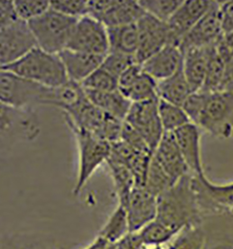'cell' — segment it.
<instances>
[{"instance_id":"1","label":"cell","mask_w":233,"mask_h":249,"mask_svg":"<svg viewBox=\"0 0 233 249\" xmlns=\"http://www.w3.org/2000/svg\"><path fill=\"white\" fill-rule=\"evenodd\" d=\"M156 219L177 234L190 225L202 224L204 216L192 184V175L180 178L157 197Z\"/></svg>"},{"instance_id":"2","label":"cell","mask_w":233,"mask_h":249,"mask_svg":"<svg viewBox=\"0 0 233 249\" xmlns=\"http://www.w3.org/2000/svg\"><path fill=\"white\" fill-rule=\"evenodd\" d=\"M57 89L44 87L13 72L0 69V102L13 107L33 110L35 106L57 107Z\"/></svg>"},{"instance_id":"3","label":"cell","mask_w":233,"mask_h":249,"mask_svg":"<svg viewBox=\"0 0 233 249\" xmlns=\"http://www.w3.org/2000/svg\"><path fill=\"white\" fill-rule=\"evenodd\" d=\"M3 70L51 89L59 88L69 81L59 56L45 52L38 47L33 48L22 59Z\"/></svg>"},{"instance_id":"4","label":"cell","mask_w":233,"mask_h":249,"mask_svg":"<svg viewBox=\"0 0 233 249\" xmlns=\"http://www.w3.org/2000/svg\"><path fill=\"white\" fill-rule=\"evenodd\" d=\"M78 20L50 8L28 25L38 48L58 55L67 49Z\"/></svg>"},{"instance_id":"5","label":"cell","mask_w":233,"mask_h":249,"mask_svg":"<svg viewBox=\"0 0 233 249\" xmlns=\"http://www.w3.org/2000/svg\"><path fill=\"white\" fill-rule=\"evenodd\" d=\"M71 129L77 139L80 153L79 172L73 189V194L78 196L98 168L107 161L111 153V144L85 131Z\"/></svg>"},{"instance_id":"6","label":"cell","mask_w":233,"mask_h":249,"mask_svg":"<svg viewBox=\"0 0 233 249\" xmlns=\"http://www.w3.org/2000/svg\"><path fill=\"white\" fill-rule=\"evenodd\" d=\"M197 125L216 138H233V92L208 94Z\"/></svg>"},{"instance_id":"7","label":"cell","mask_w":233,"mask_h":249,"mask_svg":"<svg viewBox=\"0 0 233 249\" xmlns=\"http://www.w3.org/2000/svg\"><path fill=\"white\" fill-rule=\"evenodd\" d=\"M39 131L33 110L18 109L0 102V149L20 140H33Z\"/></svg>"},{"instance_id":"8","label":"cell","mask_w":233,"mask_h":249,"mask_svg":"<svg viewBox=\"0 0 233 249\" xmlns=\"http://www.w3.org/2000/svg\"><path fill=\"white\" fill-rule=\"evenodd\" d=\"M37 47L28 22L17 19L0 29V69L22 59Z\"/></svg>"},{"instance_id":"9","label":"cell","mask_w":233,"mask_h":249,"mask_svg":"<svg viewBox=\"0 0 233 249\" xmlns=\"http://www.w3.org/2000/svg\"><path fill=\"white\" fill-rule=\"evenodd\" d=\"M145 14L139 1H88L87 16L100 21L106 28L136 24Z\"/></svg>"},{"instance_id":"10","label":"cell","mask_w":233,"mask_h":249,"mask_svg":"<svg viewBox=\"0 0 233 249\" xmlns=\"http://www.w3.org/2000/svg\"><path fill=\"white\" fill-rule=\"evenodd\" d=\"M125 122L142 135L154 154L165 133L159 116V99L133 103Z\"/></svg>"},{"instance_id":"11","label":"cell","mask_w":233,"mask_h":249,"mask_svg":"<svg viewBox=\"0 0 233 249\" xmlns=\"http://www.w3.org/2000/svg\"><path fill=\"white\" fill-rule=\"evenodd\" d=\"M192 184L204 218L229 213L233 208V182L215 184L204 174L202 176L192 175Z\"/></svg>"},{"instance_id":"12","label":"cell","mask_w":233,"mask_h":249,"mask_svg":"<svg viewBox=\"0 0 233 249\" xmlns=\"http://www.w3.org/2000/svg\"><path fill=\"white\" fill-rule=\"evenodd\" d=\"M67 49L100 56L107 55L109 52L107 28L89 16L80 18Z\"/></svg>"},{"instance_id":"13","label":"cell","mask_w":233,"mask_h":249,"mask_svg":"<svg viewBox=\"0 0 233 249\" xmlns=\"http://www.w3.org/2000/svg\"><path fill=\"white\" fill-rule=\"evenodd\" d=\"M139 36L136 62L143 64L154 54L169 44V28L164 22L149 14H145L136 23Z\"/></svg>"},{"instance_id":"14","label":"cell","mask_w":233,"mask_h":249,"mask_svg":"<svg viewBox=\"0 0 233 249\" xmlns=\"http://www.w3.org/2000/svg\"><path fill=\"white\" fill-rule=\"evenodd\" d=\"M223 35L219 17V1L212 7L181 40L179 49L183 54L192 48L216 46Z\"/></svg>"},{"instance_id":"15","label":"cell","mask_w":233,"mask_h":249,"mask_svg":"<svg viewBox=\"0 0 233 249\" xmlns=\"http://www.w3.org/2000/svg\"><path fill=\"white\" fill-rule=\"evenodd\" d=\"M214 1L185 0L166 22L169 28V44L179 46L182 38L204 17Z\"/></svg>"},{"instance_id":"16","label":"cell","mask_w":233,"mask_h":249,"mask_svg":"<svg viewBox=\"0 0 233 249\" xmlns=\"http://www.w3.org/2000/svg\"><path fill=\"white\" fill-rule=\"evenodd\" d=\"M124 208L129 232L138 233L157 217V197L145 188L135 187Z\"/></svg>"},{"instance_id":"17","label":"cell","mask_w":233,"mask_h":249,"mask_svg":"<svg viewBox=\"0 0 233 249\" xmlns=\"http://www.w3.org/2000/svg\"><path fill=\"white\" fill-rule=\"evenodd\" d=\"M175 139L183 158L193 176L204 175V165L201 156L200 127L188 123L175 130Z\"/></svg>"},{"instance_id":"18","label":"cell","mask_w":233,"mask_h":249,"mask_svg":"<svg viewBox=\"0 0 233 249\" xmlns=\"http://www.w3.org/2000/svg\"><path fill=\"white\" fill-rule=\"evenodd\" d=\"M153 156L174 183L183 177L190 174L180 152L173 132L164 133Z\"/></svg>"},{"instance_id":"19","label":"cell","mask_w":233,"mask_h":249,"mask_svg":"<svg viewBox=\"0 0 233 249\" xmlns=\"http://www.w3.org/2000/svg\"><path fill=\"white\" fill-rule=\"evenodd\" d=\"M64 65L69 81L82 84L100 67L106 56L65 49L58 54Z\"/></svg>"},{"instance_id":"20","label":"cell","mask_w":233,"mask_h":249,"mask_svg":"<svg viewBox=\"0 0 233 249\" xmlns=\"http://www.w3.org/2000/svg\"><path fill=\"white\" fill-rule=\"evenodd\" d=\"M214 51L215 46H210L192 48L183 54V70L192 93L202 89Z\"/></svg>"},{"instance_id":"21","label":"cell","mask_w":233,"mask_h":249,"mask_svg":"<svg viewBox=\"0 0 233 249\" xmlns=\"http://www.w3.org/2000/svg\"><path fill=\"white\" fill-rule=\"evenodd\" d=\"M141 65L146 74L160 82L171 77L182 67L183 53L179 47L167 44Z\"/></svg>"},{"instance_id":"22","label":"cell","mask_w":233,"mask_h":249,"mask_svg":"<svg viewBox=\"0 0 233 249\" xmlns=\"http://www.w3.org/2000/svg\"><path fill=\"white\" fill-rule=\"evenodd\" d=\"M84 91L89 101L98 108L119 121H125L133 103L121 93L119 89L113 91L84 89Z\"/></svg>"},{"instance_id":"23","label":"cell","mask_w":233,"mask_h":249,"mask_svg":"<svg viewBox=\"0 0 233 249\" xmlns=\"http://www.w3.org/2000/svg\"><path fill=\"white\" fill-rule=\"evenodd\" d=\"M191 93L183 70V65L171 77L157 82L158 98L176 106L182 107Z\"/></svg>"},{"instance_id":"24","label":"cell","mask_w":233,"mask_h":249,"mask_svg":"<svg viewBox=\"0 0 233 249\" xmlns=\"http://www.w3.org/2000/svg\"><path fill=\"white\" fill-rule=\"evenodd\" d=\"M107 35L109 52L135 57L139 45V36L136 24L107 28Z\"/></svg>"},{"instance_id":"25","label":"cell","mask_w":233,"mask_h":249,"mask_svg":"<svg viewBox=\"0 0 233 249\" xmlns=\"http://www.w3.org/2000/svg\"><path fill=\"white\" fill-rule=\"evenodd\" d=\"M106 163L114 180L119 205L125 207L129 196L135 188V178L130 170L111 153Z\"/></svg>"},{"instance_id":"26","label":"cell","mask_w":233,"mask_h":249,"mask_svg":"<svg viewBox=\"0 0 233 249\" xmlns=\"http://www.w3.org/2000/svg\"><path fill=\"white\" fill-rule=\"evenodd\" d=\"M119 90L132 103L159 99L157 95V81L146 74L144 70L125 89Z\"/></svg>"},{"instance_id":"27","label":"cell","mask_w":233,"mask_h":249,"mask_svg":"<svg viewBox=\"0 0 233 249\" xmlns=\"http://www.w3.org/2000/svg\"><path fill=\"white\" fill-rule=\"evenodd\" d=\"M129 233V225L125 208L118 204L100 230L98 236L103 238L110 245H115Z\"/></svg>"},{"instance_id":"28","label":"cell","mask_w":233,"mask_h":249,"mask_svg":"<svg viewBox=\"0 0 233 249\" xmlns=\"http://www.w3.org/2000/svg\"><path fill=\"white\" fill-rule=\"evenodd\" d=\"M205 240L206 236L202 224L190 225L182 229L166 249H204Z\"/></svg>"},{"instance_id":"29","label":"cell","mask_w":233,"mask_h":249,"mask_svg":"<svg viewBox=\"0 0 233 249\" xmlns=\"http://www.w3.org/2000/svg\"><path fill=\"white\" fill-rule=\"evenodd\" d=\"M159 116L165 132H174L184 124L191 123L182 107L159 99Z\"/></svg>"},{"instance_id":"30","label":"cell","mask_w":233,"mask_h":249,"mask_svg":"<svg viewBox=\"0 0 233 249\" xmlns=\"http://www.w3.org/2000/svg\"><path fill=\"white\" fill-rule=\"evenodd\" d=\"M174 184L169 176L166 173L164 168L159 164L154 156H152L147 175H146L145 189L150 194L158 197L164 192Z\"/></svg>"},{"instance_id":"31","label":"cell","mask_w":233,"mask_h":249,"mask_svg":"<svg viewBox=\"0 0 233 249\" xmlns=\"http://www.w3.org/2000/svg\"><path fill=\"white\" fill-rule=\"evenodd\" d=\"M144 246H163L169 244L177 233L156 218L148 223L142 230L137 233Z\"/></svg>"},{"instance_id":"32","label":"cell","mask_w":233,"mask_h":249,"mask_svg":"<svg viewBox=\"0 0 233 249\" xmlns=\"http://www.w3.org/2000/svg\"><path fill=\"white\" fill-rule=\"evenodd\" d=\"M225 66L226 59L217 53L215 46V51L210 59L204 85L200 91L207 94L220 92L225 73Z\"/></svg>"},{"instance_id":"33","label":"cell","mask_w":233,"mask_h":249,"mask_svg":"<svg viewBox=\"0 0 233 249\" xmlns=\"http://www.w3.org/2000/svg\"><path fill=\"white\" fill-rule=\"evenodd\" d=\"M183 0H142L139 1L146 14L167 22Z\"/></svg>"},{"instance_id":"34","label":"cell","mask_w":233,"mask_h":249,"mask_svg":"<svg viewBox=\"0 0 233 249\" xmlns=\"http://www.w3.org/2000/svg\"><path fill=\"white\" fill-rule=\"evenodd\" d=\"M81 85L85 90L113 91L118 89V80L101 67L92 73Z\"/></svg>"},{"instance_id":"35","label":"cell","mask_w":233,"mask_h":249,"mask_svg":"<svg viewBox=\"0 0 233 249\" xmlns=\"http://www.w3.org/2000/svg\"><path fill=\"white\" fill-rule=\"evenodd\" d=\"M18 19L29 22L51 8V1L46 0H17L14 1Z\"/></svg>"},{"instance_id":"36","label":"cell","mask_w":233,"mask_h":249,"mask_svg":"<svg viewBox=\"0 0 233 249\" xmlns=\"http://www.w3.org/2000/svg\"><path fill=\"white\" fill-rule=\"evenodd\" d=\"M134 63L137 62L135 57L133 56H128L116 52H108L107 55L104 57V60L100 67L118 80L121 74Z\"/></svg>"},{"instance_id":"37","label":"cell","mask_w":233,"mask_h":249,"mask_svg":"<svg viewBox=\"0 0 233 249\" xmlns=\"http://www.w3.org/2000/svg\"><path fill=\"white\" fill-rule=\"evenodd\" d=\"M51 8L65 16L79 19L88 15V1L86 0L51 1Z\"/></svg>"},{"instance_id":"38","label":"cell","mask_w":233,"mask_h":249,"mask_svg":"<svg viewBox=\"0 0 233 249\" xmlns=\"http://www.w3.org/2000/svg\"><path fill=\"white\" fill-rule=\"evenodd\" d=\"M207 95L208 94L204 93L202 91L191 93L182 106L183 109L184 110L185 114L189 118L190 122L196 125L200 118V115L204 109Z\"/></svg>"},{"instance_id":"39","label":"cell","mask_w":233,"mask_h":249,"mask_svg":"<svg viewBox=\"0 0 233 249\" xmlns=\"http://www.w3.org/2000/svg\"><path fill=\"white\" fill-rule=\"evenodd\" d=\"M120 140L135 150L153 154L142 135L125 121L122 124Z\"/></svg>"},{"instance_id":"40","label":"cell","mask_w":233,"mask_h":249,"mask_svg":"<svg viewBox=\"0 0 233 249\" xmlns=\"http://www.w3.org/2000/svg\"><path fill=\"white\" fill-rule=\"evenodd\" d=\"M219 17L223 34H233V0L219 1Z\"/></svg>"},{"instance_id":"41","label":"cell","mask_w":233,"mask_h":249,"mask_svg":"<svg viewBox=\"0 0 233 249\" xmlns=\"http://www.w3.org/2000/svg\"><path fill=\"white\" fill-rule=\"evenodd\" d=\"M18 19L16 14L14 1L0 0V29Z\"/></svg>"},{"instance_id":"42","label":"cell","mask_w":233,"mask_h":249,"mask_svg":"<svg viewBox=\"0 0 233 249\" xmlns=\"http://www.w3.org/2000/svg\"><path fill=\"white\" fill-rule=\"evenodd\" d=\"M220 92H233V51L226 60L225 73Z\"/></svg>"},{"instance_id":"43","label":"cell","mask_w":233,"mask_h":249,"mask_svg":"<svg viewBox=\"0 0 233 249\" xmlns=\"http://www.w3.org/2000/svg\"><path fill=\"white\" fill-rule=\"evenodd\" d=\"M114 249H143L144 245L137 233H129L121 241L113 245Z\"/></svg>"},{"instance_id":"44","label":"cell","mask_w":233,"mask_h":249,"mask_svg":"<svg viewBox=\"0 0 233 249\" xmlns=\"http://www.w3.org/2000/svg\"><path fill=\"white\" fill-rule=\"evenodd\" d=\"M204 249H233V238L226 236L221 239H215L212 242L205 241Z\"/></svg>"},{"instance_id":"45","label":"cell","mask_w":233,"mask_h":249,"mask_svg":"<svg viewBox=\"0 0 233 249\" xmlns=\"http://www.w3.org/2000/svg\"><path fill=\"white\" fill-rule=\"evenodd\" d=\"M111 245L108 242H106L103 238L98 236L97 239L84 249H109Z\"/></svg>"},{"instance_id":"46","label":"cell","mask_w":233,"mask_h":249,"mask_svg":"<svg viewBox=\"0 0 233 249\" xmlns=\"http://www.w3.org/2000/svg\"><path fill=\"white\" fill-rule=\"evenodd\" d=\"M143 249H164L163 246H152V247H148V246H144Z\"/></svg>"},{"instance_id":"47","label":"cell","mask_w":233,"mask_h":249,"mask_svg":"<svg viewBox=\"0 0 233 249\" xmlns=\"http://www.w3.org/2000/svg\"><path fill=\"white\" fill-rule=\"evenodd\" d=\"M229 213H230V215L232 216V218H233V208H232V209L230 210V212H229Z\"/></svg>"}]
</instances>
